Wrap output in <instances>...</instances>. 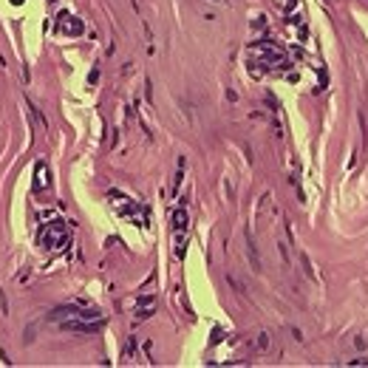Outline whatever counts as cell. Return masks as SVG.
Returning <instances> with one entry per match:
<instances>
[{
	"mask_svg": "<svg viewBox=\"0 0 368 368\" xmlns=\"http://www.w3.org/2000/svg\"><path fill=\"white\" fill-rule=\"evenodd\" d=\"M65 241H68V233L60 221H54L49 229H43V244L49 249H60V246H65Z\"/></svg>",
	"mask_w": 368,
	"mask_h": 368,
	"instance_id": "obj_1",
	"label": "cell"
},
{
	"mask_svg": "<svg viewBox=\"0 0 368 368\" xmlns=\"http://www.w3.org/2000/svg\"><path fill=\"white\" fill-rule=\"evenodd\" d=\"M173 227H176V233H184L187 229V210H176V215H173Z\"/></svg>",
	"mask_w": 368,
	"mask_h": 368,
	"instance_id": "obj_2",
	"label": "cell"
},
{
	"mask_svg": "<svg viewBox=\"0 0 368 368\" xmlns=\"http://www.w3.org/2000/svg\"><path fill=\"white\" fill-rule=\"evenodd\" d=\"M37 176H40V178H37V190H43V187H45V165H37Z\"/></svg>",
	"mask_w": 368,
	"mask_h": 368,
	"instance_id": "obj_3",
	"label": "cell"
}]
</instances>
